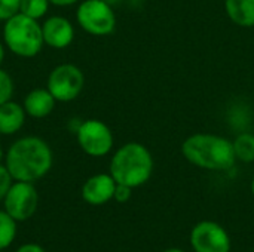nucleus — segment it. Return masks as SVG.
Instances as JSON below:
<instances>
[{
	"label": "nucleus",
	"instance_id": "obj_21",
	"mask_svg": "<svg viewBox=\"0 0 254 252\" xmlns=\"http://www.w3.org/2000/svg\"><path fill=\"white\" fill-rule=\"evenodd\" d=\"M131 195H132V189L128 187V186H124V184H116V189H115V195H113V199L119 203H125L131 199Z\"/></svg>",
	"mask_w": 254,
	"mask_h": 252
},
{
	"label": "nucleus",
	"instance_id": "obj_22",
	"mask_svg": "<svg viewBox=\"0 0 254 252\" xmlns=\"http://www.w3.org/2000/svg\"><path fill=\"white\" fill-rule=\"evenodd\" d=\"M15 252H45V250L37 244H25V245L19 247Z\"/></svg>",
	"mask_w": 254,
	"mask_h": 252
},
{
	"label": "nucleus",
	"instance_id": "obj_28",
	"mask_svg": "<svg viewBox=\"0 0 254 252\" xmlns=\"http://www.w3.org/2000/svg\"><path fill=\"white\" fill-rule=\"evenodd\" d=\"M253 252H254V250H253Z\"/></svg>",
	"mask_w": 254,
	"mask_h": 252
},
{
	"label": "nucleus",
	"instance_id": "obj_8",
	"mask_svg": "<svg viewBox=\"0 0 254 252\" xmlns=\"http://www.w3.org/2000/svg\"><path fill=\"white\" fill-rule=\"evenodd\" d=\"M3 203L4 211L15 221H25L34 215L39 203V195L33 183L16 181L10 186Z\"/></svg>",
	"mask_w": 254,
	"mask_h": 252
},
{
	"label": "nucleus",
	"instance_id": "obj_20",
	"mask_svg": "<svg viewBox=\"0 0 254 252\" xmlns=\"http://www.w3.org/2000/svg\"><path fill=\"white\" fill-rule=\"evenodd\" d=\"M12 180H13V178H12V175L9 174L7 168L3 166V165H0V202L4 199V196L7 195L10 186L13 184Z\"/></svg>",
	"mask_w": 254,
	"mask_h": 252
},
{
	"label": "nucleus",
	"instance_id": "obj_10",
	"mask_svg": "<svg viewBox=\"0 0 254 252\" xmlns=\"http://www.w3.org/2000/svg\"><path fill=\"white\" fill-rule=\"evenodd\" d=\"M116 181L110 174H97L88 178L82 187V198L86 203L98 206L113 199Z\"/></svg>",
	"mask_w": 254,
	"mask_h": 252
},
{
	"label": "nucleus",
	"instance_id": "obj_14",
	"mask_svg": "<svg viewBox=\"0 0 254 252\" xmlns=\"http://www.w3.org/2000/svg\"><path fill=\"white\" fill-rule=\"evenodd\" d=\"M229 19L244 28L254 27V0H225Z\"/></svg>",
	"mask_w": 254,
	"mask_h": 252
},
{
	"label": "nucleus",
	"instance_id": "obj_13",
	"mask_svg": "<svg viewBox=\"0 0 254 252\" xmlns=\"http://www.w3.org/2000/svg\"><path fill=\"white\" fill-rule=\"evenodd\" d=\"M25 122V110L13 101H6L0 105V134H16Z\"/></svg>",
	"mask_w": 254,
	"mask_h": 252
},
{
	"label": "nucleus",
	"instance_id": "obj_11",
	"mask_svg": "<svg viewBox=\"0 0 254 252\" xmlns=\"http://www.w3.org/2000/svg\"><path fill=\"white\" fill-rule=\"evenodd\" d=\"M42 33L45 45L54 49L67 48L74 37V28L71 22L64 16H51L42 24Z\"/></svg>",
	"mask_w": 254,
	"mask_h": 252
},
{
	"label": "nucleus",
	"instance_id": "obj_6",
	"mask_svg": "<svg viewBox=\"0 0 254 252\" xmlns=\"http://www.w3.org/2000/svg\"><path fill=\"white\" fill-rule=\"evenodd\" d=\"M85 85L83 73L74 64L57 65L48 77V91L60 102H68L76 100Z\"/></svg>",
	"mask_w": 254,
	"mask_h": 252
},
{
	"label": "nucleus",
	"instance_id": "obj_7",
	"mask_svg": "<svg viewBox=\"0 0 254 252\" xmlns=\"http://www.w3.org/2000/svg\"><path fill=\"white\" fill-rule=\"evenodd\" d=\"M76 138L79 147L92 157L106 156L113 147V134L110 128L97 119H88L79 123Z\"/></svg>",
	"mask_w": 254,
	"mask_h": 252
},
{
	"label": "nucleus",
	"instance_id": "obj_24",
	"mask_svg": "<svg viewBox=\"0 0 254 252\" xmlns=\"http://www.w3.org/2000/svg\"><path fill=\"white\" fill-rule=\"evenodd\" d=\"M3 59H4V48H3V45L0 43V65H1V62H3Z\"/></svg>",
	"mask_w": 254,
	"mask_h": 252
},
{
	"label": "nucleus",
	"instance_id": "obj_1",
	"mask_svg": "<svg viewBox=\"0 0 254 252\" xmlns=\"http://www.w3.org/2000/svg\"><path fill=\"white\" fill-rule=\"evenodd\" d=\"M54 156L46 141L39 137L16 140L6 153V168L15 181L34 183L52 168Z\"/></svg>",
	"mask_w": 254,
	"mask_h": 252
},
{
	"label": "nucleus",
	"instance_id": "obj_2",
	"mask_svg": "<svg viewBox=\"0 0 254 252\" xmlns=\"http://www.w3.org/2000/svg\"><path fill=\"white\" fill-rule=\"evenodd\" d=\"M182 153L189 163L208 171H228L237 160L232 143L213 134L190 135L182 144Z\"/></svg>",
	"mask_w": 254,
	"mask_h": 252
},
{
	"label": "nucleus",
	"instance_id": "obj_12",
	"mask_svg": "<svg viewBox=\"0 0 254 252\" xmlns=\"http://www.w3.org/2000/svg\"><path fill=\"white\" fill-rule=\"evenodd\" d=\"M57 100L48 89H34L27 94L24 100V110L28 116L42 119L52 113Z\"/></svg>",
	"mask_w": 254,
	"mask_h": 252
},
{
	"label": "nucleus",
	"instance_id": "obj_25",
	"mask_svg": "<svg viewBox=\"0 0 254 252\" xmlns=\"http://www.w3.org/2000/svg\"><path fill=\"white\" fill-rule=\"evenodd\" d=\"M164 252H185L183 250H179V248H170V250H165Z\"/></svg>",
	"mask_w": 254,
	"mask_h": 252
},
{
	"label": "nucleus",
	"instance_id": "obj_5",
	"mask_svg": "<svg viewBox=\"0 0 254 252\" xmlns=\"http://www.w3.org/2000/svg\"><path fill=\"white\" fill-rule=\"evenodd\" d=\"M77 24L92 36H107L116 27V15L104 0H85L76 12Z\"/></svg>",
	"mask_w": 254,
	"mask_h": 252
},
{
	"label": "nucleus",
	"instance_id": "obj_19",
	"mask_svg": "<svg viewBox=\"0 0 254 252\" xmlns=\"http://www.w3.org/2000/svg\"><path fill=\"white\" fill-rule=\"evenodd\" d=\"M19 4L21 0H0V21H7L19 13Z\"/></svg>",
	"mask_w": 254,
	"mask_h": 252
},
{
	"label": "nucleus",
	"instance_id": "obj_3",
	"mask_svg": "<svg viewBox=\"0 0 254 252\" xmlns=\"http://www.w3.org/2000/svg\"><path fill=\"white\" fill-rule=\"evenodd\" d=\"M153 172V159L150 151L140 143L124 144L110 160V175L118 184L131 189L140 187L149 181Z\"/></svg>",
	"mask_w": 254,
	"mask_h": 252
},
{
	"label": "nucleus",
	"instance_id": "obj_26",
	"mask_svg": "<svg viewBox=\"0 0 254 252\" xmlns=\"http://www.w3.org/2000/svg\"><path fill=\"white\" fill-rule=\"evenodd\" d=\"M252 193H253V196H254V177H253V180H252Z\"/></svg>",
	"mask_w": 254,
	"mask_h": 252
},
{
	"label": "nucleus",
	"instance_id": "obj_4",
	"mask_svg": "<svg viewBox=\"0 0 254 252\" xmlns=\"http://www.w3.org/2000/svg\"><path fill=\"white\" fill-rule=\"evenodd\" d=\"M3 39L10 52L22 58L36 56L45 45L42 25L21 12L4 22Z\"/></svg>",
	"mask_w": 254,
	"mask_h": 252
},
{
	"label": "nucleus",
	"instance_id": "obj_15",
	"mask_svg": "<svg viewBox=\"0 0 254 252\" xmlns=\"http://www.w3.org/2000/svg\"><path fill=\"white\" fill-rule=\"evenodd\" d=\"M234 153L237 160H241L244 163L254 162V135L253 134H241L235 138L232 143Z\"/></svg>",
	"mask_w": 254,
	"mask_h": 252
},
{
	"label": "nucleus",
	"instance_id": "obj_16",
	"mask_svg": "<svg viewBox=\"0 0 254 252\" xmlns=\"http://www.w3.org/2000/svg\"><path fill=\"white\" fill-rule=\"evenodd\" d=\"M16 236V221L6 212L0 211V251L7 248Z\"/></svg>",
	"mask_w": 254,
	"mask_h": 252
},
{
	"label": "nucleus",
	"instance_id": "obj_18",
	"mask_svg": "<svg viewBox=\"0 0 254 252\" xmlns=\"http://www.w3.org/2000/svg\"><path fill=\"white\" fill-rule=\"evenodd\" d=\"M13 94V82L10 76L0 68V105L10 100Z\"/></svg>",
	"mask_w": 254,
	"mask_h": 252
},
{
	"label": "nucleus",
	"instance_id": "obj_9",
	"mask_svg": "<svg viewBox=\"0 0 254 252\" xmlns=\"http://www.w3.org/2000/svg\"><path fill=\"white\" fill-rule=\"evenodd\" d=\"M190 247L195 252H229L231 238L216 221H199L190 232Z\"/></svg>",
	"mask_w": 254,
	"mask_h": 252
},
{
	"label": "nucleus",
	"instance_id": "obj_17",
	"mask_svg": "<svg viewBox=\"0 0 254 252\" xmlns=\"http://www.w3.org/2000/svg\"><path fill=\"white\" fill-rule=\"evenodd\" d=\"M48 7H49V0H21L19 12L30 18L39 19L48 12Z\"/></svg>",
	"mask_w": 254,
	"mask_h": 252
},
{
	"label": "nucleus",
	"instance_id": "obj_23",
	"mask_svg": "<svg viewBox=\"0 0 254 252\" xmlns=\"http://www.w3.org/2000/svg\"><path fill=\"white\" fill-rule=\"evenodd\" d=\"M77 1L79 0H49V3H52L55 6H71Z\"/></svg>",
	"mask_w": 254,
	"mask_h": 252
},
{
	"label": "nucleus",
	"instance_id": "obj_27",
	"mask_svg": "<svg viewBox=\"0 0 254 252\" xmlns=\"http://www.w3.org/2000/svg\"><path fill=\"white\" fill-rule=\"evenodd\" d=\"M3 159V151H1V147H0V160Z\"/></svg>",
	"mask_w": 254,
	"mask_h": 252
}]
</instances>
